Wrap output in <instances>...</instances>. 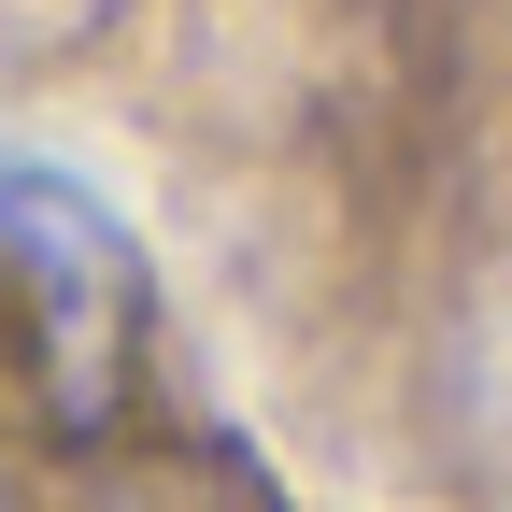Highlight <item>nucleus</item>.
Here are the masks:
<instances>
[{
    "mask_svg": "<svg viewBox=\"0 0 512 512\" xmlns=\"http://www.w3.org/2000/svg\"><path fill=\"white\" fill-rule=\"evenodd\" d=\"M0 256L29 285V328H43V370H57V413H100L114 370H128V313H143V271H128L114 214L57 171H15L0 157Z\"/></svg>",
    "mask_w": 512,
    "mask_h": 512,
    "instance_id": "f257e3e1",
    "label": "nucleus"
}]
</instances>
